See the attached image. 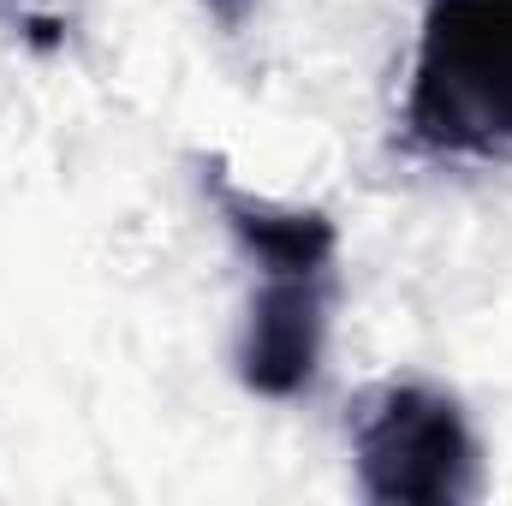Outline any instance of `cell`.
<instances>
[{
    "instance_id": "1",
    "label": "cell",
    "mask_w": 512,
    "mask_h": 506,
    "mask_svg": "<svg viewBox=\"0 0 512 506\" xmlns=\"http://www.w3.org/2000/svg\"><path fill=\"white\" fill-rule=\"evenodd\" d=\"M411 120L441 143H507L512 0H441V12L423 36Z\"/></svg>"
},
{
    "instance_id": "2",
    "label": "cell",
    "mask_w": 512,
    "mask_h": 506,
    "mask_svg": "<svg viewBox=\"0 0 512 506\" xmlns=\"http://www.w3.org/2000/svg\"><path fill=\"white\" fill-rule=\"evenodd\" d=\"M358 447H364L370 489L387 501H453V495H465L471 441H465V423L453 417V405L435 393L393 387L370 411V423L358 429Z\"/></svg>"
}]
</instances>
